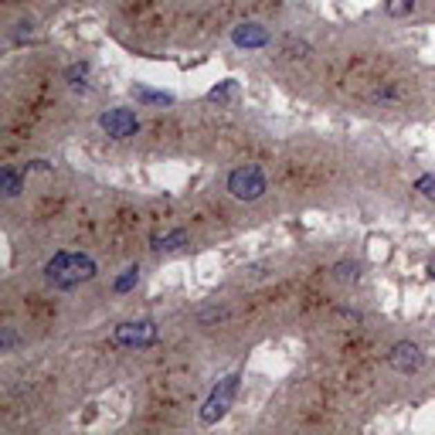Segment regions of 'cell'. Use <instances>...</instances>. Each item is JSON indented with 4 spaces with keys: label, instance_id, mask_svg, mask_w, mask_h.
I'll return each mask as SVG.
<instances>
[{
    "label": "cell",
    "instance_id": "cell-1",
    "mask_svg": "<svg viewBox=\"0 0 435 435\" xmlns=\"http://www.w3.org/2000/svg\"><path fill=\"white\" fill-rule=\"evenodd\" d=\"M95 272H99L95 259L85 255V252H58L44 262V279L55 289H75L82 282H92Z\"/></svg>",
    "mask_w": 435,
    "mask_h": 435
},
{
    "label": "cell",
    "instance_id": "cell-2",
    "mask_svg": "<svg viewBox=\"0 0 435 435\" xmlns=\"http://www.w3.org/2000/svg\"><path fill=\"white\" fill-rule=\"evenodd\" d=\"M266 187H269V181H266L262 167L245 163V167H238V170L228 174V194L238 201H259L266 194Z\"/></svg>",
    "mask_w": 435,
    "mask_h": 435
},
{
    "label": "cell",
    "instance_id": "cell-3",
    "mask_svg": "<svg viewBox=\"0 0 435 435\" xmlns=\"http://www.w3.org/2000/svg\"><path fill=\"white\" fill-rule=\"evenodd\" d=\"M235 391H238V374L221 378V381H218V388L211 391V398H207V401H204V408H201V422H204V425H214V422L228 411V405H232Z\"/></svg>",
    "mask_w": 435,
    "mask_h": 435
},
{
    "label": "cell",
    "instance_id": "cell-4",
    "mask_svg": "<svg viewBox=\"0 0 435 435\" xmlns=\"http://www.w3.org/2000/svg\"><path fill=\"white\" fill-rule=\"evenodd\" d=\"M154 340H157V323L154 320L119 323L116 333H113V344H119V347H150Z\"/></svg>",
    "mask_w": 435,
    "mask_h": 435
},
{
    "label": "cell",
    "instance_id": "cell-5",
    "mask_svg": "<svg viewBox=\"0 0 435 435\" xmlns=\"http://www.w3.org/2000/svg\"><path fill=\"white\" fill-rule=\"evenodd\" d=\"M99 126L106 129V136H113V140H126V136H133V133L140 129V119H136L133 109L116 106V109H106V113L99 116Z\"/></svg>",
    "mask_w": 435,
    "mask_h": 435
},
{
    "label": "cell",
    "instance_id": "cell-6",
    "mask_svg": "<svg viewBox=\"0 0 435 435\" xmlns=\"http://www.w3.org/2000/svg\"><path fill=\"white\" fill-rule=\"evenodd\" d=\"M388 360H391V367H395L398 374H415V371L425 364V354H422V347H418V344H411V340H401V344H395V347H391Z\"/></svg>",
    "mask_w": 435,
    "mask_h": 435
},
{
    "label": "cell",
    "instance_id": "cell-7",
    "mask_svg": "<svg viewBox=\"0 0 435 435\" xmlns=\"http://www.w3.org/2000/svg\"><path fill=\"white\" fill-rule=\"evenodd\" d=\"M232 41L238 48H266L269 44V31L262 24H238L232 31Z\"/></svg>",
    "mask_w": 435,
    "mask_h": 435
},
{
    "label": "cell",
    "instance_id": "cell-8",
    "mask_svg": "<svg viewBox=\"0 0 435 435\" xmlns=\"http://www.w3.org/2000/svg\"><path fill=\"white\" fill-rule=\"evenodd\" d=\"M184 241H187V232L177 228V232H167V235H154L150 238V248L154 252H170V248H181Z\"/></svg>",
    "mask_w": 435,
    "mask_h": 435
},
{
    "label": "cell",
    "instance_id": "cell-9",
    "mask_svg": "<svg viewBox=\"0 0 435 435\" xmlns=\"http://www.w3.org/2000/svg\"><path fill=\"white\" fill-rule=\"evenodd\" d=\"M0 184H3V194H7V198H17V194L24 191V181H21V174H17L14 167H3V170H0Z\"/></svg>",
    "mask_w": 435,
    "mask_h": 435
},
{
    "label": "cell",
    "instance_id": "cell-10",
    "mask_svg": "<svg viewBox=\"0 0 435 435\" xmlns=\"http://www.w3.org/2000/svg\"><path fill=\"white\" fill-rule=\"evenodd\" d=\"M133 95L143 99V102H157V106H170V102H174L170 92H154V89H147V85H133Z\"/></svg>",
    "mask_w": 435,
    "mask_h": 435
},
{
    "label": "cell",
    "instance_id": "cell-11",
    "mask_svg": "<svg viewBox=\"0 0 435 435\" xmlns=\"http://www.w3.org/2000/svg\"><path fill=\"white\" fill-rule=\"evenodd\" d=\"M415 10V0H385V14L388 17H408Z\"/></svg>",
    "mask_w": 435,
    "mask_h": 435
},
{
    "label": "cell",
    "instance_id": "cell-12",
    "mask_svg": "<svg viewBox=\"0 0 435 435\" xmlns=\"http://www.w3.org/2000/svg\"><path fill=\"white\" fill-rule=\"evenodd\" d=\"M333 272H337L340 282H357V279H360V266H357V262H337Z\"/></svg>",
    "mask_w": 435,
    "mask_h": 435
},
{
    "label": "cell",
    "instance_id": "cell-13",
    "mask_svg": "<svg viewBox=\"0 0 435 435\" xmlns=\"http://www.w3.org/2000/svg\"><path fill=\"white\" fill-rule=\"evenodd\" d=\"M415 191H418L422 198L435 201V174H422V177L415 181Z\"/></svg>",
    "mask_w": 435,
    "mask_h": 435
},
{
    "label": "cell",
    "instance_id": "cell-14",
    "mask_svg": "<svg viewBox=\"0 0 435 435\" xmlns=\"http://www.w3.org/2000/svg\"><path fill=\"white\" fill-rule=\"evenodd\" d=\"M136 279H140V266H129V269H126V276L116 279V293H126V289H133V286H136Z\"/></svg>",
    "mask_w": 435,
    "mask_h": 435
},
{
    "label": "cell",
    "instance_id": "cell-15",
    "mask_svg": "<svg viewBox=\"0 0 435 435\" xmlns=\"http://www.w3.org/2000/svg\"><path fill=\"white\" fill-rule=\"evenodd\" d=\"M232 95H235V82H225V85H218V89L207 92V99H218V102H225V99H232Z\"/></svg>",
    "mask_w": 435,
    "mask_h": 435
},
{
    "label": "cell",
    "instance_id": "cell-16",
    "mask_svg": "<svg viewBox=\"0 0 435 435\" xmlns=\"http://www.w3.org/2000/svg\"><path fill=\"white\" fill-rule=\"evenodd\" d=\"M89 75V65H72L68 72H65V79L72 82V85H79V79H85Z\"/></svg>",
    "mask_w": 435,
    "mask_h": 435
},
{
    "label": "cell",
    "instance_id": "cell-17",
    "mask_svg": "<svg viewBox=\"0 0 435 435\" xmlns=\"http://www.w3.org/2000/svg\"><path fill=\"white\" fill-rule=\"evenodd\" d=\"M14 344H17V337H14V330H10V326H7V330H3V344H0V351H3V354H7V351H10V347H14Z\"/></svg>",
    "mask_w": 435,
    "mask_h": 435
},
{
    "label": "cell",
    "instance_id": "cell-18",
    "mask_svg": "<svg viewBox=\"0 0 435 435\" xmlns=\"http://www.w3.org/2000/svg\"><path fill=\"white\" fill-rule=\"evenodd\" d=\"M429 276L435 279V259H432V262H429Z\"/></svg>",
    "mask_w": 435,
    "mask_h": 435
}]
</instances>
